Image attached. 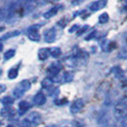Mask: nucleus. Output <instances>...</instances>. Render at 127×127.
I'll return each mask as SVG.
<instances>
[{
	"label": "nucleus",
	"mask_w": 127,
	"mask_h": 127,
	"mask_svg": "<svg viewBox=\"0 0 127 127\" xmlns=\"http://www.w3.org/2000/svg\"><path fill=\"white\" fill-rule=\"evenodd\" d=\"M115 115L119 118L125 116L127 113V99H121L116 103L114 107Z\"/></svg>",
	"instance_id": "obj_1"
},
{
	"label": "nucleus",
	"mask_w": 127,
	"mask_h": 127,
	"mask_svg": "<svg viewBox=\"0 0 127 127\" xmlns=\"http://www.w3.org/2000/svg\"><path fill=\"white\" fill-rule=\"evenodd\" d=\"M40 28V25H33L31 26L30 28H28V36L29 38L32 40V41H38L39 40V33H38V30Z\"/></svg>",
	"instance_id": "obj_2"
},
{
	"label": "nucleus",
	"mask_w": 127,
	"mask_h": 127,
	"mask_svg": "<svg viewBox=\"0 0 127 127\" xmlns=\"http://www.w3.org/2000/svg\"><path fill=\"white\" fill-rule=\"evenodd\" d=\"M84 107V101L81 98H78L76 99V101L73 102V104L71 105L70 111L72 114H77L78 112H80L82 108Z\"/></svg>",
	"instance_id": "obj_3"
},
{
	"label": "nucleus",
	"mask_w": 127,
	"mask_h": 127,
	"mask_svg": "<svg viewBox=\"0 0 127 127\" xmlns=\"http://www.w3.org/2000/svg\"><path fill=\"white\" fill-rule=\"evenodd\" d=\"M26 120L29 121L32 125H37L41 121V115L37 113V112H32V113H30L28 115Z\"/></svg>",
	"instance_id": "obj_4"
},
{
	"label": "nucleus",
	"mask_w": 127,
	"mask_h": 127,
	"mask_svg": "<svg viewBox=\"0 0 127 127\" xmlns=\"http://www.w3.org/2000/svg\"><path fill=\"white\" fill-rule=\"evenodd\" d=\"M56 36H57V32L54 28L48 29L46 32H44V40L47 43H52L56 40Z\"/></svg>",
	"instance_id": "obj_5"
},
{
	"label": "nucleus",
	"mask_w": 127,
	"mask_h": 127,
	"mask_svg": "<svg viewBox=\"0 0 127 127\" xmlns=\"http://www.w3.org/2000/svg\"><path fill=\"white\" fill-rule=\"evenodd\" d=\"M106 4H107V2L105 1V0H98V1H95V2H93L91 5H90V10L91 11H93V12H96V11H98V10H101L103 9L104 7L106 6Z\"/></svg>",
	"instance_id": "obj_6"
},
{
	"label": "nucleus",
	"mask_w": 127,
	"mask_h": 127,
	"mask_svg": "<svg viewBox=\"0 0 127 127\" xmlns=\"http://www.w3.org/2000/svg\"><path fill=\"white\" fill-rule=\"evenodd\" d=\"M59 71H60V66L57 65V63H54L48 68L47 74H48L49 77H53V76H57L59 73Z\"/></svg>",
	"instance_id": "obj_7"
},
{
	"label": "nucleus",
	"mask_w": 127,
	"mask_h": 127,
	"mask_svg": "<svg viewBox=\"0 0 127 127\" xmlns=\"http://www.w3.org/2000/svg\"><path fill=\"white\" fill-rule=\"evenodd\" d=\"M32 101H33V103H34L35 105L40 106V105H43L45 102H46V97H45V95L43 93L39 92V93H37L36 95L33 96Z\"/></svg>",
	"instance_id": "obj_8"
},
{
	"label": "nucleus",
	"mask_w": 127,
	"mask_h": 127,
	"mask_svg": "<svg viewBox=\"0 0 127 127\" xmlns=\"http://www.w3.org/2000/svg\"><path fill=\"white\" fill-rule=\"evenodd\" d=\"M113 127H127V116H122L121 118H118V120L115 121Z\"/></svg>",
	"instance_id": "obj_9"
},
{
	"label": "nucleus",
	"mask_w": 127,
	"mask_h": 127,
	"mask_svg": "<svg viewBox=\"0 0 127 127\" xmlns=\"http://www.w3.org/2000/svg\"><path fill=\"white\" fill-rule=\"evenodd\" d=\"M97 122L99 125H107L109 122V117L107 113H101L99 115L98 119H97Z\"/></svg>",
	"instance_id": "obj_10"
},
{
	"label": "nucleus",
	"mask_w": 127,
	"mask_h": 127,
	"mask_svg": "<svg viewBox=\"0 0 127 127\" xmlns=\"http://www.w3.org/2000/svg\"><path fill=\"white\" fill-rule=\"evenodd\" d=\"M50 55H51V52L49 51L48 49H46V48L40 49V50L38 51V58H39L40 60H45V59H47Z\"/></svg>",
	"instance_id": "obj_11"
},
{
	"label": "nucleus",
	"mask_w": 127,
	"mask_h": 127,
	"mask_svg": "<svg viewBox=\"0 0 127 127\" xmlns=\"http://www.w3.org/2000/svg\"><path fill=\"white\" fill-rule=\"evenodd\" d=\"M16 88H18L20 89L21 91H23V92H25V91H28V90L31 88V82L29 81V80H22L21 82L18 83V85H17V87Z\"/></svg>",
	"instance_id": "obj_12"
},
{
	"label": "nucleus",
	"mask_w": 127,
	"mask_h": 127,
	"mask_svg": "<svg viewBox=\"0 0 127 127\" xmlns=\"http://www.w3.org/2000/svg\"><path fill=\"white\" fill-rule=\"evenodd\" d=\"M58 9H59V7H54V8H52L50 9L48 12H46V13L43 14V16H44V18L46 19H50L51 17L53 16H55L56 14L58 12Z\"/></svg>",
	"instance_id": "obj_13"
},
{
	"label": "nucleus",
	"mask_w": 127,
	"mask_h": 127,
	"mask_svg": "<svg viewBox=\"0 0 127 127\" xmlns=\"http://www.w3.org/2000/svg\"><path fill=\"white\" fill-rule=\"evenodd\" d=\"M31 107L30 103L26 100H22V101L19 103V113L20 114H24L26 111H28Z\"/></svg>",
	"instance_id": "obj_14"
},
{
	"label": "nucleus",
	"mask_w": 127,
	"mask_h": 127,
	"mask_svg": "<svg viewBox=\"0 0 127 127\" xmlns=\"http://www.w3.org/2000/svg\"><path fill=\"white\" fill-rule=\"evenodd\" d=\"M20 32L19 31H12V32H9L5 33L3 36H1V40H6V39H9V38L11 37H13V36H16V35H18Z\"/></svg>",
	"instance_id": "obj_15"
},
{
	"label": "nucleus",
	"mask_w": 127,
	"mask_h": 127,
	"mask_svg": "<svg viewBox=\"0 0 127 127\" xmlns=\"http://www.w3.org/2000/svg\"><path fill=\"white\" fill-rule=\"evenodd\" d=\"M41 85H42L43 88L48 89V88H50L52 85H53V79H52L51 77H46V78H44V79L42 80Z\"/></svg>",
	"instance_id": "obj_16"
},
{
	"label": "nucleus",
	"mask_w": 127,
	"mask_h": 127,
	"mask_svg": "<svg viewBox=\"0 0 127 127\" xmlns=\"http://www.w3.org/2000/svg\"><path fill=\"white\" fill-rule=\"evenodd\" d=\"M108 20H109V15H108V13H106L100 14L99 17H98V21H99L100 24H105V23H107Z\"/></svg>",
	"instance_id": "obj_17"
},
{
	"label": "nucleus",
	"mask_w": 127,
	"mask_h": 127,
	"mask_svg": "<svg viewBox=\"0 0 127 127\" xmlns=\"http://www.w3.org/2000/svg\"><path fill=\"white\" fill-rule=\"evenodd\" d=\"M60 55H61V50H60V48L55 47V48H53V49L51 50V56L53 57L57 58Z\"/></svg>",
	"instance_id": "obj_18"
},
{
	"label": "nucleus",
	"mask_w": 127,
	"mask_h": 127,
	"mask_svg": "<svg viewBox=\"0 0 127 127\" xmlns=\"http://www.w3.org/2000/svg\"><path fill=\"white\" fill-rule=\"evenodd\" d=\"M17 75H18V70L16 68H12L11 70L9 71L8 76H9L10 79H13V78H15L17 76Z\"/></svg>",
	"instance_id": "obj_19"
},
{
	"label": "nucleus",
	"mask_w": 127,
	"mask_h": 127,
	"mask_svg": "<svg viewBox=\"0 0 127 127\" xmlns=\"http://www.w3.org/2000/svg\"><path fill=\"white\" fill-rule=\"evenodd\" d=\"M62 77H63V82H65V83L71 82V81L73 80V78H74L73 74H71V73H65Z\"/></svg>",
	"instance_id": "obj_20"
},
{
	"label": "nucleus",
	"mask_w": 127,
	"mask_h": 127,
	"mask_svg": "<svg viewBox=\"0 0 127 127\" xmlns=\"http://www.w3.org/2000/svg\"><path fill=\"white\" fill-rule=\"evenodd\" d=\"M24 93H25V92L21 91V90L18 89V88H15V89H13V96H14L15 98H20V97H22V95H24Z\"/></svg>",
	"instance_id": "obj_21"
},
{
	"label": "nucleus",
	"mask_w": 127,
	"mask_h": 127,
	"mask_svg": "<svg viewBox=\"0 0 127 127\" xmlns=\"http://www.w3.org/2000/svg\"><path fill=\"white\" fill-rule=\"evenodd\" d=\"M14 54H15V51H14V50H9V51H7L6 53H5V55H4V59H5V60L11 59L13 57H14Z\"/></svg>",
	"instance_id": "obj_22"
},
{
	"label": "nucleus",
	"mask_w": 127,
	"mask_h": 127,
	"mask_svg": "<svg viewBox=\"0 0 127 127\" xmlns=\"http://www.w3.org/2000/svg\"><path fill=\"white\" fill-rule=\"evenodd\" d=\"M2 103L4 104V105H11V104H13V99H12V97H10V96H6V97H4L3 99H2Z\"/></svg>",
	"instance_id": "obj_23"
},
{
	"label": "nucleus",
	"mask_w": 127,
	"mask_h": 127,
	"mask_svg": "<svg viewBox=\"0 0 127 127\" xmlns=\"http://www.w3.org/2000/svg\"><path fill=\"white\" fill-rule=\"evenodd\" d=\"M31 126H32V124H31L29 121H27L26 119L21 121V122L19 123V125H18V127H31Z\"/></svg>",
	"instance_id": "obj_24"
},
{
	"label": "nucleus",
	"mask_w": 127,
	"mask_h": 127,
	"mask_svg": "<svg viewBox=\"0 0 127 127\" xmlns=\"http://www.w3.org/2000/svg\"><path fill=\"white\" fill-rule=\"evenodd\" d=\"M95 31H94V32H93V33H92V34L90 33L89 35H88V36L86 37V40H90V39H92V38H93V37H94V36H95Z\"/></svg>",
	"instance_id": "obj_25"
},
{
	"label": "nucleus",
	"mask_w": 127,
	"mask_h": 127,
	"mask_svg": "<svg viewBox=\"0 0 127 127\" xmlns=\"http://www.w3.org/2000/svg\"><path fill=\"white\" fill-rule=\"evenodd\" d=\"M77 28H78V26H77V25L73 26V28H71V29H70V32H75V31H74V30H76V29H77Z\"/></svg>",
	"instance_id": "obj_26"
},
{
	"label": "nucleus",
	"mask_w": 127,
	"mask_h": 127,
	"mask_svg": "<svg viewBox=\"0 0 127 127\" xmlns=\"http://www.w3.org/2000/svg\"><path fill=\"white\" fill-rule=\"evenodd\" d=\"M4 90H5V86H4V85H1V84H0V93H2V92H3Z\"/></svg>",
	"instance_id": "obj_27"
},
{
	"label": "nucleus",
	"mask_w": 127,
	"mask_h": 127,
	"mask_svg": "<svg viewBox=\"0 0 127 127\" xmlns=\"http://www.w3.org/2000/svg\"><path fill=\"white\" fill-rule=\"evenodd\" d=\"M2 50H3V45H2V44H0V52L2 51Z\"/></svg>",
	"instance_id": "obj_28"
},
{
	"label": "nucleus",
	"mask_w": 127,
	"mask_h": 127,
	"mask_svg": "<svg viewBox=\"0 0 127 127\" xmlns=\"http://www.w3.org/2000/svg\"><path fill=\"white\" fill-rule=\"evenodd\" d=\"M46 127H56V125H49V126H46Z\"/></svg>",
	"instance_id": "obj_29"
},
{
	"label": "nucleus",
	"mask_w": 127,
	"mask_h": 127,
	"mask_svg": "<svg viewBox=\"0 0 127 127\" xmlns=\"http://www.w3.org/2000/svg\"><path fill=\"white\" fill-rule=\"evenodd\" d=\"M7 127H15V126H13V125H12V124H11V125H8Z\"/></svg>",
	"instance_id": "obj_30"
},
{
	"label": "nucleus",
	"mask_w": 127,
	"mask_h": 127,
	"mask_svg": "<svg viewBox=\"0 0 127 127\" xmlns=\"http://www.w3.org/2000/svg\"><path fill=\"white\" fill-rule=\"evenodd\" d=\"M0 74H1V70H0Z\"/></svg>",
	"instance_id": "obj_31"
}]
</instances>
